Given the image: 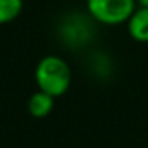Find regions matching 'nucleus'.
<instances>
[{"mask_svg":"<svg viewBox=\"0 0 148 148\" xmlns=\"http://www.w3.org/2000/svg\"><path fill=\"white\" fill-rule=\"evenodd\" d=\"M35 83L40 91L56 97L64 96L72 83V70L64 58L48 54L35 67Z\"/></svg>","mask_w":148,"mask_h":148,"instance_id":"1","label":"nucleus"},{"mask_svg":"<svg viewBox=\"0 0 148 148\" xmlns=\"http://www.w3.org/2000/svg\"><path fill=\"white\" fill-rule=\"evenodd\" d=\"M84 3L91 19L102 26L126 24L137 8L135 0H86Z\"/></svg>","mask_w":148,"mask_h":148,"instance_id":"2","label":"nucleus"},{"mask_svg":"<svg viewBox=\"0 0 148 148\" xmlns=\"http://www.w3.org/2000/svg\"><path fill=\"white\" fill-rule=\"evenodd\" d=\"M92 24L89 14L83 16L78 13H72L64 18V21L59 26L61 37L67 45L70 46H81L88 43L92 37Z\"/></svg>","mask_w":148,"mask_h":148,"instance_id":"3","label":"nucleus"},{"mask_svg":"<svg viewBox=\"0 0 148 148\" xmlns=\"http://www.w3.org/2000/svg\"><path fill=\"white\" fill-rule=\"evenodd\" d=\"M127 35L137 43H148V7H138L134 10L126 23Z\"/></svg>","mask_w":148,"mask_h":148,"instance_id":"4","label":"nucleus"},{"mask_svg":"<svg viewBox=\"0 0 148 148\" xmlns=\"http://www.w3.org/2000/svg\"><path fill=\"white\" fill-rule=\"evenodd\" d=\"M27 108H29L30 115L35 118H45L54 108V97L38 89L30 96L29 102H27Z\"/></svg>","mask_w":148,"mask_h":148,"instance_id":"5","label":"nucleus"},{"mask_svg":"<svg viewBox=\"0 0 148 148\" xmlns=\"http://www.w3.org/2000/svg\"><path fill=\"white\" fill-rule=\"evenodd\" d=\"M24 8V0H0V26L13 23Z\"/></svg>","mask_w":148,"mask_h":148,"instance_id":"6","label":"nucleus"},{"mask_svg":"<svg viewBox=\"0 0 148 148\" xmlns=\"http://www.w3.org/2000/svg\"><path fill=\"white\" fill-rule=\"evenodd\" d=\"M138 7H148V0H135Z\"/></svg>","mask_w":148,"mask_h":148,"instance_id":"7","label":"nucleus"},{"mask_svg":"<svg viewBox=\"0 0 148 148\" xmlns=\"http://www.w3.org/2000/svg\"><path fill=\"white\" fill-rule=\"evenodd\" d=\"M80 2H86V0H80Z\"/></svg>","mask_w":148,"mask_h":148,"instance_id":"8","label":"nucleus"}]
</instances>
